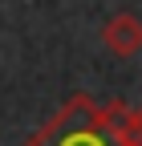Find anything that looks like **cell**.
Listing matches in <instances>:
<instances>
[{
  "instance_id": "cell-1",
  "label": "cell",
  "mask_w": 142,
  "mask_h": 146,
  "mask_svg": "<svg viewBox=\"0 0 142 146\" xmlns=\"http://www.w3.org/2000/svg\"><path fill=\"white\" fill-rule=\"evenodd\" d=\"M25 146H122V138L102 126L98 102L90 94H73Z\"/></svg>"
},
{
  "instance_id": "cell-2",
  "label": "cell",
  "mask_w": 142,
  "mask_h": 146,
  "mask_svg": "<svg viewBox=\"0 0 142 146\" xmlns=\"http://www.w3.org/2000/svg\"><path fill=\"white\" fill-rule=\"evenodd\" d=\"M102 41L114 57H134V53H142V21L130 16V12H118V16L106 21Z\"/></svg>"
},
{
  "instance_id": "cell-3",
  "label": "cell",
  "mask_w": 142,
  "mask_h": 146,
  "mask_svg": "<svg viewBox=\"0 0 142 146\" xmlns=\"http://www.w3.org/2000/svg\"><path fill=\"white\" fill-rule=\"evenodd\" d=\"M122 146H142V106L138 110H130L126 114V122H122Z\"/></svg>"
}]
</instances>
